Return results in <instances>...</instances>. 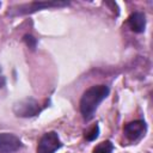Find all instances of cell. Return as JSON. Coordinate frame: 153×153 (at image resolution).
I'll return each mask as SVG.
<instances>
[{"label": "cell", "mask_w": 153, "mask_h": 153, "mask_svg": "<svg viewBox=\"0 0 153 153\" xmlns=\"http://www.w3.org/2000/svg\"><path fill=\"white\" fill-rule=\"evenodd\" d=\"M109 94V87L105 85H96L86 90L80 99V112L84 120L88 121L93 117L100 102Z\"/></svg>", "instance_id": "obj_1"}, {"label": "cell", "mask_w": 153, "mask_h": 153, "mask_svg": "<svg viewBox=\"0 0 153 153\" xmlns=\"http://www.w3.org/2000/svg\"><path fill=\"white\" fill-rule=\"evenodd\" d=\"M60 147H61V141L59 139V135L55 131H49L45 133L39 139L37 146V153H54Z\"/></svg>", "instance_id": "obj_2"}, {"label": "cell", "mask_w": 153, "mask_h": 153, "mask_svg": "<svg viewBox=\"0 0 153 153\" xmlns=\"http://www.w3.org/2000/svg\"><path fill=\"white\" fill-rule=\"evenodd\" d=\"M22 147V141L18 136L10 133L0 134V153H13Z\"/></svg>", "instance_id": "obj_3"}, {"label": "cell", "mask_w": 153, "mask_h": 153, "mask_svg": "<svg viewBox=\"0 0 153 153\" xmlns=\"http://www.w3.org/2000/svg\"><path fill=\"white\" fill-rule=\"evenodd\" d=\"M14 112L17 114V116L23 117L35 116L39 112V105L33 99H25L14 105Z\"/></svg>", "instance_id": "obj_4"}, {"label": "cell", "mask_w": 153, "mask_h": 153, "mask_svg": "<svg viewBox=\"0 0 153 153\" xmlns=\"http://www.w3.org/2000/svg\"><path fill=\"white\" fill-rule=\"evenodd\" d=\"M145 131H146V123L141 120L129 122L124 127V134L127 139H129L130 141H136L145 134Z\"/></svg>", "instance_id": "obj_5"}, {"label": "cell", "mask_w": 153, "mask_h": 153, "mask_svg": "<svg viewBox=\"0 0 153 153\" xmlns=\"http://www.w3.org/2000/svg\"><path fill=\"white\" fill-rule=\"evenodd\" d=\"M128 25L134 32H143L146 26V17L141 12H135L129 16Z\"/></svg>", "instance_id": "obj_6"}, {"label": "cell", "mask_w": 153, "mask_h": 153, "mask_svg": "<svg viewBox=\"0 0 153 153\" xmlns=\"http://www.w3.org/2000/svg\"><path fill=\"white\" fill-rule=\"evenodd\" d=\"M67 5V2H62V1H49V2H43V1H39V2H32L27 6H24V7H20V8H26L25 11H22L20 13H30V12H35L37 10H42V8H45V7H54V6H65ZM19 13V14H20Z\"/></svg>", "instance_id": "obj_7"}, {"label": "cell", "mask_w": 153, "mask_h": 153, "mask_svg": "<svg viewBox=\"0 0 153 153\" xmlns=\"http://www.w3.org/2000/svg\"><path fill=\"white\" fill-rule=\"evenodd\" d=\"M112 151H114V145L110 141H103L93 149V153H111Z\"/></svg>", "instance_id": "obj_8"}, {"label": "cell", "mask_w": 153, "mask_h": 153, "mask_svg": "<svg viewBox=\"0 0 153 153\" xmlns=\"http://www.w3.org/2000/svg\"><path fill=\"white\" fill-rule=\"evenodd\" d=\"M98 133H99V128H98V126L96 124V126H93V127H92V128H91V129L85 134V137H86V140L92 141V140L97 139Z\"/></svg>", "instance_id": "obj_9"}, {"label": "cell", "mask_w": 153, "mask_h": 153, "mask_svg": "<svg viewBox=\"0 0 153 153\" xmlns=\"http://www.w3.org/2000/svg\"><path fill=\"white\" fill-rule=\"evenodd\" d=\"M24 39H25L26 44H27L31 49H33V48H35V45H36V39H35L32 36H27V35H26V36L24 37Z\"/></svg>", "instance_id": "obj_10"}, {"label": "cell", "mask_w": 153, "mask_h": 153, "mask_svg": "<svg viewBox=\"0 0 153 153\" xmlns=\"http://www.w3.org/2000/svg\"><path fill=\"white\" fill-rule=\"evenodd\" d=\"M4 86H5V76H4L2 72H1V68H0V88L4 87Z\"/></svg>", "instance_id": "obj_11"}]
</instances>
